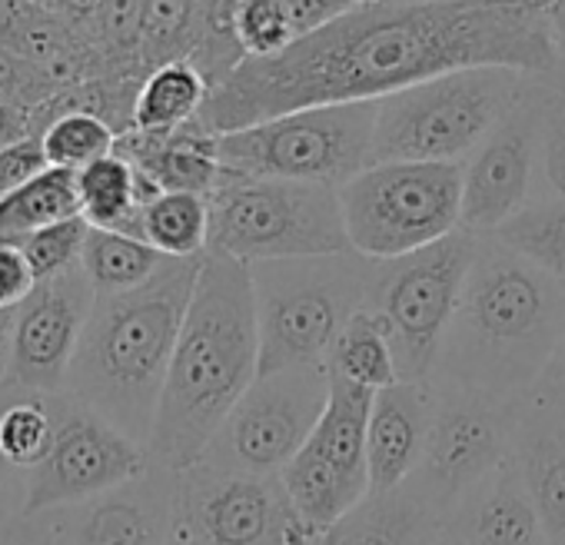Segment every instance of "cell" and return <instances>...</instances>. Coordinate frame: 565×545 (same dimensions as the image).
Listing matches in <instances>:
<instances>
[{
    "mask_svg": "<svg viewBox=\"0 0 565 545\" xmlns=\"http://www.w3.org/2000/svg\"><path fill=\"white\" fill-rule=\"evenodd\" d=\"M233 34L246 57H276L297 41L282 0H243L233 18Z\"/></svg>",
    "mask_w": 565,
    "mask_h": 545,
    "instance_id": "cell-35",
    "label": "cell"
},
{
    "mask_svg": "<svg viewBox=\"0 0 565 545\" xmlns=\"http://www.w3.org/2000/svg\"><path fill=\"white\" fill-rule=\"evenodd\" d=\"M67 216H81L77 170L44 167L38 177H31L28 183H21L14 193L0 200V236L21 239Z\"/></svg>",
    "mask_w": 565,
    "mask_h": 545,
    "instance_id": "cell-29",
    "label": "cell"
},
{
    "mask_svg": "<svg viewBox=\"0 0 565 545\" xmlns=\"http://www.w3.org/2000/svg\"><path fill=\"white\" fill-rule=\"evenodd\" d=\"M373 396H376V389L330 373L327 409H323L313 436L307 439V446L360 495L370 492L366 432H370Z\"/></svg>",
    "mask_w": 565,
    "mask_h": 545,
    "instance_id": "cell-23",
    "label": "cell"
},
{
    "mask_svg": "<svg viewBox=\"0 0 565 545\" xmlns=\"http://www.w3.org/2000/svg\"><path fill=\"white\" fill-rule=\"evenodd\" d=\"M117 137L120 133L104 117L87 114V110H67L41 130V147H44L47 167L81 170V167L114 153Z\"/></svg>",
    "mask_w": 565,
    "mask_h": 545,
    "instance_id": "cell-33",
    "label": "cell"
},
{
    "mask_svg": "<svg viewBox=\"0 0 565 545\" xmlns=\"http://www.w3.org/2000/svg\"><path fill=\"white\" fill-rule=\"evenodd\" d=\"M509 456L542 515L548 542L565 545V413L525 396Z\"/></svg>",
    "mask_w": 565,
    "mask_h": 545,
    "instance_id": "cell-21",
    "label": "cell"
},
{
    "mask_svg": "<svg viewBox=\"0 0 565 545\" xmlns=\"http://www.w3.org/2000/svg\"><path fill=\"white\" fill-rule=\"evenodd\" d=\"M38 277L21 249V239L0 236V307H18L31 290Z\"/></svg>",
    "mask_w": 565,
    "mask_h": 545,
    "instance_id": "cell-39",
    "label": "cell"
},
{
    "mask_svg": "<svg viewBox=\"0 0 565 545\" xmlns=\"http://www.w3.org/2000/svg\"><path fill=\"white\" fill-rule=\"evenodd\" d=\"M177 535L193 545H317L279 475L210 462L177 472Z\"/></svg>",
    "mask_w": 565,
    "mask_h": 545,
    "instance_id": "cell-13",
    "label": "cell"
},
{
    "mask_svg": "<svg viewBox=\"0 0 565 545\" xmlns=\"http://www.w3.org/2000/svg\"><path fill=\"white\" fill-rule=\"evenodd\" d=\"M542 104H545V77H532L522 100L462 160V226L466 229L492 233L532 200Z\"/></svg>",
    "mask_w": 565,
    "mask_h": 545,
    "instance_id": "cell-15",
    "label": "cell"
},
{
    "mask_svg": "<svg viewBox=\"0 0 565 545\" xmlns=\"http://www.w3.org/2000/svg\"><path fill=\"white\" fill-rule=\"evenodd\" d=\"M529 396L565 413V333H562V340H558L552 360L545 363L542 376H539L535 386L529 389Z\"/></svg>",
    "mask_w": 565,
    "mask_h": 545,
    "instance_id": "cell-42",
    "label": "cell"
},
{
    "mask_svg": "<svg viewBox=\"0 0 565 545\" xmlns=\"http://www.w3.org/2000/svg\"><path fill=\"white\" fill-rule=\"evenodd\" d=\"M41 4H47L51 11H61V8H64V0H41Z\"/></svg>",
    "mask_w": 565,
    "mask_h": 545,
    "instance_id": "cell-49",
    "label": "cell"
},
{
    "mask_svg": "<svg viewBox=\"0 0 565 545\" xmlns=\"http://www.w3.org/2000/svg\"><path fill=\"white\" fill-rule=\"evenodd\" d=\"M539 196H565V90L545 81V104L539 124V160H535V190Z\"/></svg>",
    "mask_w": 565,
    "mask_h": 545,
    "instance_id": "cell-36",
    "label": "cell"
},
{
    "mask_svg": "<svg viewBox=\"0 0 565 545\" xmlns=\"http://www.w3.org/2000/svg\"><path fill=\"white\" fill-rule=\"evenodd\" d=\"M562 333L565 287L495 233H479L429 380L529 396Z\"/></svg>",
    "mask_w": 565,
    "mask_h": 545,
    "instance_id": "cell-3",
    "label": "cell"
},
{
    "mask_svg": "<svg viewBox=\"0 0 565 545\" xmlns=\"http://www.w3.org/2000/svg\"><path fill=\"white\" fill-rule=\"evenodd\" d=\"M419 466L409 482L449 515V509L512 452L525 396H492L459 383H439Z\"/></svg>",
    "mask_w": 565,
    "mask_h": 545,
    "instance_id": "cell-12",
    "label": "cell"
},
{
    "mask_svg": "<svg viewBox=\"0 0 565 545\" xmlns=\"http://www.w3.org/2000/svg\"><path fill=\"white\" fill-rule=\"evenodd\" d=\"M87 229H90V223L84 216H67V220L47 223V226L21 236V249L34 269V277L47 280V277H57V272L81 266Z\"/></svg>",
    "mask_w": 565,
    "mask_h": 545,
    "instance_id": "cell-34",
    "label": "cell"
},
{
    "mask_svg": "<svg viewBox=\"0 0 565 545\" xmlns=\"http://www.w3.org/2000/svg\"><path fill=\"white\" fill-rule=\"evenodd\" d=\"M216 137L200 117L173 130H127L117 137V153L127 157L160 190H190L210 196L223 177Z\"/></svg>",
    "mask_w": 565,
    "mask_h": 545,
    "instance_id": "cell-20",
    "label": "cell"
},
{
    "mask_svg": "<svg viewBox=\"0 0 565 545\" xmlns=\"http://www.w3.org/2000/svg\"><path fill=\"white\" fill-rule=\"evenodd\" d=\"M446 519L406 479L393 489H370L317 545H433Z\"/></svg>",
    "mask_w": 565,
    "mask_h": 545,
    "instance_id": "cell-22",
    "label": "cell"
},
{
    "mask_svg": "<svg viewBox=\"0 0 565 545\" xmlns=\"http://www.w3.org/2000/svg\"><path fill=\"white\" fill-rule=\"evenodd\" d=\"M167 545H193V542H186V538H183V535H177V532H173V538H170V542H167Z\"/></svg>",
    "mask_w": 565,
    "mask_h": 545,
    "instance_id": "cell-50",
    "label": "cell"
},
{
    "mask_svg": "<svg viewBox=\"0 0 565 545\" xmlns=\"http://www.w3.org/2000/svg\"><path fill=\"white\" fill-rule=\"evenodd\" d=\"M555 31H558V61H565V0H555Z\"/></svg>",
    "mask_w": 565,
    "mask_h": 545,
    "instance_id": "cell-45",
    "label": "cell"
},
{
    "mask_svg": "<svg viewBox=\"0 0 565 545\" xmlns=\"http://www.w3.org/2000/svg\"><path fill=\"white\" fill-rule=\"evenodd\" d=\"M532 77L512 67H462L380 97L370 163H462L522 100Z\"/></svg>",
    "mask_w": 565,
    "mask_h": 545,
    "instance_id": "cell-6",
    "label": "cell"
},
{
    "mask_svg": "<svg viewBox=\"0 0 565 545\" xmlns=\"http://www.w3.org/2000/svg\"><path fill=\"white\" fill-rule=\"evenodd\" d=\"M256 376L259 327L249 263L206 249L160 393L150 459L173 472L196 466Z\"/></svg>",
    "mask_w": 565,
    "mask_h": 545,
    "instance_id": "cell-2",
    "label": "cell"
},
{
    "mask_svg": "<svg viewBox=\"0 0 565 545\" xmlns=\"http://www.w3.org/2000/svg\"><path fill=\"white\" fill-rule=\"evenodd\" d=\"M373 263L356 249L249 263L259 373L327 363L340 330L366 307Z\"/></svg>",
    "mask_w": 565,
    "mask_h": 545,
    "instance_id": "cell-5",
    "label": "cell"
},
{
    "mask_svg": "<svg viewBox=\"0 0 565 545\" xmlns=\"http://www.w3.org/2000/svg\"><path fill=\"white\" fill-rule=\"evenodd\" d=\"M545 81H548V84H555V87H562V90H565V61H558V67H555V71H552V74H548V77H545Z\"/></svg>",
    "mask_w": 565,
    "mask_h": 545,
    "instance_id": "cell-46",
    "label": "cell"
},
{
    "mask_svg": "<svg viewBox=\"0 0 565 545\" xmlns=\"http://www.w3.org/2000/svg\"><path fill=\"white\" fill-rule=\"evenodd\" d=\"M150 462V449L107 416L71 393H54V439L47 456L28 469L24 512L77 505L140 475Z\"/></svg>",
    "mask_w": 565,
    "mask_h": 545,
    "instance_id": "cell-14",
    "label": "cell"
},
{
    "mask_svg": "<svg viewBox=\"0 0 565 545\" xmlns=\"http://www.w3.org/2000/svg\"><path fill=\"white\" fill-rule=\"evenodd\" d=\"M206 94H210V81L193 61H173L153 67L137 90L130 130H173L200 117Z\"/></svg>",
    "mask_w": 565,
    "mask_h": 545,
    "instance_id": "cell-27",
    "label": "cell"
},
{
    "mask_svg": "<svg viewBox=\"0 0 565 545\" xmlns=\"http://www.w3.org/2000/svg\"><path fill=\"white\" fill-rule=\"evenodd\" d=\"M479 233H456L413 253L376 259L366 307L376 310L393 340L399 380H429L449 320L456 313Z\"/></svg>",
    "mask_w": 565,
    "mask_h": 545,
    "instance_id": "cell-10",
    "label": "cell"
},
{
    "mask_svg": "<svg viewBox=\"0 0 565 545\" xmlns=\"http://www.w3.org/2000/svg\"><path fill=\"white\" fill-rule=\"evenodd\" d=\"M433 545H466V542H462V538H456L449 528H443V532H439V538H436Z\"/></svg>",
    "mask_w": 565,
    "mask_h": 545,
    "instance_id": "cell-47",
    "label": "cell"
},
{
    "mask_svg": "<svg viewBox=\"0 0 565 545\" xmlns=\"http://www.w3.org/2000/svg\"><path fill=\"white\" fill-rule=\"evenodd\" d=\"M433 403V380H396L376 389L366 432L370 489H393L413 475L426 446Z\"/></svg>",
    "mask_w": 565,
    "mask_h": 545,
    "instance_id": "cell-18",
    "label": "cell"
},
{
    "mask_svg": "<svg viewBox=\"0 0 565 545\" xmlns=\"http://www.w3.org/2000/svg\"><path fill=\"white\" fill-rule=\"evenodd\" d=\"M14 320H18V307H0V386L8 383L11 340H14Z\"/></svg>",
    "mask_w": 565,
    "mask_h": 545,
    "instance_id": "cell-44",
    "label": "cell"
},
{
    "mask_svg": "<svg viewBox=\"0 0 565 545\" xmlns=\"http://www.w3.org/2000/svg\"><path fill=\"white\" fill-rule=\"evenodd\" d=\"M21 137H31L28 114L8 100H0V147L11 143V140H21Z\"/></svg>",
    "mask_w": 565,
    "mask_h": 545,
    "instance_id": "cell-43",
    "label": "cell"
},
{
    "mask_svg": "<svg viewBox=\"0 0 565 545\" xmlns=\"http://www.w3.org/2000/svg\"><path fill=\"white\" fill-rule=\"evenodd\" d=\"M167 259L170 256H163L143 236L107 229V226H90L84 239V253H81V266L87 272L90 287L97 290V297L143 287Z\"/></svg>",
    "mask_w": 565,
    "mask_h": 545,
    "instance_id": "cell-25",
    "label": "cell"
},
{
    "mask_svg": "<svg viewBox=\"0 0 565 545\" xmlns=\"http://www.w3.org/2000/svg\"><path fill=\"white\" fill-rule=\"evenodd\" d=\"M94 303L97 290L84 266L38 280L18 303L8 383L31 393H64Z\"/></svg>",
    "mask_w": 565,
    "mask_h": 545,
    "instance_id": "cell-16",
    "label": "cell"
},
{
    "mask_svg": "<svg viewBox=\"0 0 565 545\" xmlns=\"http://www.w3.org/2000/svg\"><path fill=\"white\" fill-rule=\"evenodd\" d=\"M81 216L90 226L124 229L140 236V210L150 203L160 186L147 180L127 157L117 150L77 170Z\"/></svg>",
    "mask_w": 565,
    "mask_h": 545,
    "instance_id": "cell-24",
    "label": "cell"
},
{
    "mask_svg": "<svg viewBox=\"0 0 565 545\" xmlns=\"http://www.w3.org/2000/svg\"><path fill=\"white\" fill-rule=\"evenodd\" d=\"M200 263L203 253L183 259L170 256L143 287L97 297L67 373L64 393L87 403L143 446L153 432Z\"/></svg>",
    "mask_w": 565,
    "mask_h": 545,
    "instance_id": "cell-4",
    "label": "cell"
},
{
    "mask_svg": "<svg viewBox=\"0 0 565 545\" xmlns=\"http://www.w3.org/2000/svg\"><path fill=\"white\" fill-rule=\"evenodd\" d=\"M443 528L466 545H552L512 456L449 509Z\"/></svg>",
    "mask_w": 565,
    "mask_h": 545,
    "instance_id": "cell-19",
    "label": "cell"
},
{
    "mask_svg": "<svg viewBox=\"0 0 565 545\" xmlns=\"http://www.w3.org/2000/svg\"><path fill=\"white\" fill-rule=\"evenodd\" d=\"M210 200V246L243 263L353 249L340 186L246 177L223 167Z\"/></svg>",
    "mask_w": 565,
    "mask_h": 545,
    "instance_id": "cell-7",
    "label": "cell"
},
{
    "mask_svg": "<svg viewBox=\"0 0 565 545\" xmlns=\"http://www.w3.org/2000/svg\"><path fill=\"white\" fill-rule=\"evenodd\" d=\"M376 100L317 104L216 137L220 163L246 177L343 186L373 157Z\"/></svg>",
    "mask_w": 565,
    "mask_h": 545,
    "instance_id": "cell-8",
    "label": "cell"
},
{
    "mask_svg": "<svg viewBox=\"0 0 565 545\" xmlns=\"http://www.w3.org/2000/svg\"><path fill=\"white\" fill-rule=\"evenodd\" d=\"M0 545H67L64 509L21 512L0 525Z\"/></svg>",
    "mask_w": 565,
    "mask_h": 545,
    "instance_id": "cell-38",
    "label": "cell"
},
{
    "mask_svg": "<svg viewBox=\"0 0 565 545\" xmlns=\"http://www.w3.org/2000/svg\"><path fill=\"white\" fill-rule=\"evenodd\" d=\"M416 4H462V0H416Z\"/></svg>",
    "mask_w": 565,
    "mask_h": 545,
    "instance_id": "cell-48",
    "label": "cell"
},
{
    "mask_svg": "<svg viewBox=\"0 0 565 545\" xmlns=\"http://www.w3.org/2000/svg\"><path fill=\"white\" fill-rule=\"evenodd\" d=\"M140 236L173 259L206 253L210 200L190 190H160L140 210Z\"/></svg>",
    "mask_w": 565,
    "mask_h": 545,
    "instance_id": "cell-30",
    "label": "cell"
},
{
    "mask_svg": "<svg viewBox=\"0 0 565 545\" xmlns=\"http://www.w3.org/2000/svg\"><path fill=\"white\" fill-rule=\"evenodd\" d=\"M330 399L327 363L259 373L230 409L200 462L253 475H279L313 436Z\"/></svg>",
    "mask_w": 565,
    "mask_h": 545,
    "instance_id": "cell-11",
    "label": "cell"
},
{
    "mask_svg": "<svg viewBox=\"0 0 565 545\" xmlns=\"http://www.w3.org/2000/svg\"><path fill=\"white\" fill-rule=\"evenodd\" d=\"M282 4H287L290 24L297 31V41H300V38L340 21L356 4H363V0H282Z\"/></svg>",
    "mask_w": 565,
    "mask_h": 545,
    "instance_id": "cell-40",
    "label": "cell"
},
{
    "mask_svg": "<svg viewBox=\"0 0 565 545\" xmlns=\"http://www.w3.org/2000/svg\"><path fill=\"white\" fill-rule=\"evenodd\" d=\"M492 233L565 287V196L529 200Z\"/></svg>",
    "mask_w": 565,
    "mask_h": 545,
    "instance_id": "cell-31",
    "label": "cell"
},
{
    "mask_svg": "<svg viewBox=\"0 0 565 545\" xmlns=\"http://www.w3.org/2000/svg\"><path fill=\"white\" fill-rule=\"evenodd\" d=\"M210 38V21L200 0H147L140 18L137 61L143 77L173 61H193Z\"/></svg>",
    "mask_w": 565,
    "mask_h": 545,
    "instance_id": "cell-26",
    "label": "cell"
},
{
    "mask_svg": "<svg viewBox=\"0 0 565 545\" xmlns=\"http://www.w3.org/2000/svg\"><path fill=\"white\" fill-rule=\"evenodd\" d=\"M462 67L548 77L558 67L555 0H363L276 57H243L210 87L200 120L226 133L317 104L380 100Z\"/></svg>",
    "mask_w": 565,
    "mask_h": 545,
    "instance_id": "cell-1",
    "label": "cell"
},
{
    "mask_svg": "<svg viewBox=\"0 0 565 545\" xmlns=\"http://www.w3.org/2000/svg\"><path fill=\"white\" fill-rule=\"evenodd\" d=\"M67 545H167L177 532V472L150 462L140 475L64 509Z\"/></svg>",
    "mask_w": 565,
    "mask_h": 545,
    "instance_id": "cell-17",
    "label": "cell"
},
{
    "mask_svg": "<svg viewBox=\"0 0 565 545\" xmlns=\"http://www.w3.org/2000/svg\"><path fill=\"white\" fill-rule=\"evenodd\" d=\"M14 389H18L14 383H4V386H0V409L8 406V399L14 396ZM24 495H28V472L18 469V466L4 456V449H0V525L11 522L14 515L24 512Z\"/></svg>",
    "mask_w": 565,
    "mask_h": 545,
    "instance_id": "cell-41",
    "label": "cell"
},
{
    "mask_svg": "<svg viewBox=\"0 0 565 545\" xmlns=\"http://www.w3.org/2000/svg\"><path fill=\"white\" fill-rule=\"evenodd\" d=\"M54 439V393L14 389L8 406L0 409V449L18 466L34 469Z\"/></svg>",
    "mask_w": 565,
    "mask_h": 545,
    "instance_id": "cell-32",
    "label": "cell"
},
{
    "mask_svg": "<svg viewBox=\"0 0 565 545\" xmlns=\"http://www.w3.org/2000/svg\"><path fill=\"white\" fill-rule=\"evenodd\" d=\"M327 370L370 389H383L396 383L399 370H396V353L386 320L370 307L356 310L350 323L340 330V336L333 340L327 353Z\"/></svg>",
    "mask_w": 565,
    "mask_h": 545,
    "instance_id": "cell-28",
    "label": "cell"
},
{
    "mask_svg": "<svg viewBox=\"0 0 565 545\" xmlns=\"http://www.w3.org/2000/svg\"><path fill=\"white\" fill-rule=\"evenodd\" d=\"M350 246L393 259L462 226V163L383 160L340 186Z\"/></svg>",
    "mask_w": 565,
    "mask_h": 545,
    "instance_id": "cell-9",
    "label": "cell"
},
{
    "mask_svg": "<svg viewBox=\"0 0 565 545\" xmlns=\"http://www.w3.org/2000/svg\"><path fill=\"white\" fill-rule=\"evenodd\" d=\"M200 4H203L206 21H210V38L196 51L193 64L203 71V77L213 87L246 57L239 41H236V34H233V18H236L243 0H200Z\"/></svg>",
    "mask_w": 565,
    "mask_h": 545,
    "instance_id": "cell-37",
    "label": "cell"
}]
</instances>
